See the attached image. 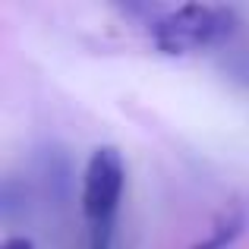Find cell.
Listing matches in <instances>:
<instances>
[{
  "label": "cell",
  "mask_w": 249,
  "mask_h": 249,
  "mask_svg": "<svg viewBox=\"0 0 249 249\" xmlns=\"http://www.w3.org/2000/svg\"><path fill=\"white\" fill-rule=\"evenodd\" d=\"M126 186V164L114 145H98L91 152L82 177V214L89 224L117 221Z\"/></svg>",
  "instance_id": "7a4b0ae2"
},
{
  "label": "cell",
  "mask_w": 249,
  "mask_h": 249,
  "mask_svg": "<svg viewBox=\"0 0 249 249\" xmlns=\"http://www.w3.org/2000/svg\"><path fill=\"white\" fill-rule=\"evenodd\" d=\"M0 249H35V243L29 237H10V240H3Z\"/></svg>",
  "instance_id": "5b68a950"
},
{
  "label": "cell",
  "mask_w": 249,
  "mask_h": 249,
  "mask_svg": "<svg viewBox=\"0 0 249 249\" xmlns=\"http://www.w3.org/2000/svg\"><path fill=\"white\" fill-rule=\"evenodd\" d=\"M114 237H117V221L89 224V246L85 249H114Z\"/></svg>",
  "instance_id": "277c9868"
},
{
  "label": "cell",
  "mask_w": 249,
  "mask_h": 249,
  "mask_svg": "<svg viewBox=\"0 0 249 249\" xmlns=\"http://www.w3.org/2000/svg\"><path fill=\"white\" fill-rule=\"evenodd\" d=\"M246 231V214L240 208H227V212L218 214V221L212 224V231L205 233L202 240H196L189 249H231L243 237Z\"/></svg>",
  "instance_id": "3957f363"
},
{
  "label": "cell",
  "mask_w": 249,
  "mask_h": 249,
  "mask_svg": "<svg viewBox=\"0 0 249 249\" xmlns=\"http://www.w3.org/2000/svg\"><path fill=\"white\" fill-rule=\"evenodd\" d=\"M237 32L233 6L183 3L148 19V38L161 54H189L199 48H214Z\"/></svg>",
  "instance_id": "6da1fadb"
}]
</instances>
